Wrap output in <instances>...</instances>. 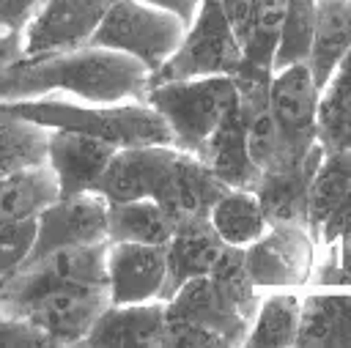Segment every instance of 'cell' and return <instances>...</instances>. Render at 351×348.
<instances>
[{
  "label": "cell",
  "instance_id": "cell-1",
  "mask_svg": "<svg viewBox=\"0 0 351 348\" xmlns=\"http://www.w3.org/2000/svg\"><path fill=\"white\" fill-rule=\"evenodd\" d=\"M151 88V69L137 58L107 49L80 47L71 52H55L44 58H27L0 71L3 101L69 96L88 104H121L145 101Z\"/></svg>",
  "mask_w": 351,
  "mask_h": 348
},
{
  "label": "cell",
  "instance_id": "cell-9",
  "mask_svg": "<svg viewBox=\"0 0 351 348\" xmlns=\"http://www.w3.org/2000/svg\"><path fill=\"white\" fill-rule=\"evenodd\" d=\"M118 0H47L25 30V60L88 47Z\"/></svg>",
  "mask_w": 351,
  "mask_h": 348
},
{
  "label": "cell",
  "instance_id": "cell-26",
  "mask_svg": "<svg viewBox=\"0 0 351 348\" xmlns=\"http://www.w3.org/2000/svg\"><path fill=\"white\" fill-rule=\"evenodd\" d=\"M208 219L230 247H250L269 230L266 211L252 189H228Z\"/></svg>",
  "mask_w": 351,
  "mask_h": 348
},
{
  "label": "cell",
  "instance_id": "cell-40",
  "mask_svg": "<svg viewBox=\"0 0 351 348\" xmlns=\"http://www.w3.org/2000/svg\"><path fill=\"white\" fill-rule=\"evenodd\" d=\"M25 60V33L22 30H0V71Z\"/></svg>",
  "mask_w": 351,
  "mask_h": 348
},
{
  "label": "cell",
  "instance_id": "cell-2",
  "mask_svg": "<svg viewBox=\"0 0 351 348\" xmlns=\"http://www.w3.org/2000/svg\"><path fill=\"white\" fill-rule=\"evenodd\" d=\"M110 304V285L66 282L36 263L0 279V315L33 321L58 345H82Z\"/></svg>",
  "mask_w": 351,
  "mask_h": 348
},
{
  "label": "cell",
  "instance_id": "cell-5",
  "mask_svg": "<svg viewBox=\"0 0 351 348\" xmlns=\"http://www.w3.org/2000/svg\"><path fill=\"white\" fill-rule=\"evenodd\" d=\"M244 63V44L239 41L219 0H203L181 47L151 74V85L197 77H233Z\"/></svg>",
  "mask_w": 351,
  "mask_h": 348
},
{
  "label": "cell",
  "instance_id": "cell-29",
  "mask_svg": "<svg viewBox=\"0 0 351 348\" xmlns=\"http://www.w3.org/2000/svg\"><path fill=\"white\" fill-rule=\"evenodd\" d=\"M58 279L80 285H110V241L60 247L38 260H33ZM27 266V263H25Z\"/></svg>",
  "mask_w": 351,
  "mask_h": 348
},
{
  "label": "cell",
  "instance_id": "cell-22",
  "mask_svg": "<svg viewBox=\"0 0 351 348\" xmlns=\"http://www.w3.org/2000/svg\"><path fill=\"white\" fill-rule=\"evenodd\" d=\"M52 129L0 107V175L49 164Z\"/></svg>",
  "mask_w": 351,
  "mask_h": 348
},
{
  "label": "cell",
  "instance_id": "cell-13",
  "mask_svg": "<svg viewBox=\"0 0 351 348\" xmlns=\"http://www.w3.org/2000/svg\"><path fill=\"white\" fill-rule=\"evenodd\" d=\"M118 151H121L118 145L101 137H90L82 132H71V129H52L49 167L60 178L63 197L93 189Z\"/></svg>",
  "mask_w": 351,
  "mask_h": 348
},
{
  "label": "cell",
  "instance_id": "cell-31",
  "mask_svg": "<svg viewBox=\"0 0 351 348\" xmlns=\"http://www.w3.org/2000/svg\"><path fill=\"white\" fill-rule=\"evenodd\" d=\"M313 33H315V0H288L282 36L274 55V71L310 63Z\"/></svg>",
  "mask_w": 351,
  "mask_h": 348
},
{
  "label": "cell",
  "instance_id": "cell-34",
  "mask_svg": "<svg viewBox=\"0 0 351 348\" xmlns=\"http://www.w3.org/2000/svg\"><path fill=\"white\" fill-rule=\"evenodd\" d=\"M318 126V140L326 151L351 148V96L335 104H321Z\"/></svg>",
  "mask_w": 351,
  "mask_h": 348
},
{
  "label": "cell",
  "instance_id": "cell-4",
  "mask_svg": "<svg viewBox=\"0 0 351 348\" xmlns=\"http://www.w3.org/2000/svg\"><path fill=\"white\" fill-rule=\"evenodd\" d=\"M239 88L233 77H197L151 85L145 101L165 118L173 132V145L189 153H203L228 110L236 104Z\"/></svg>",
  "mask_w": 351,
  "mask_h": 348
},
{
  "label": "cell",
  "instance_id": "cell-10",
  "mask_svg": "<svg viewBox=\"0 0 351 348\" xmlns=\"http://www.w3.org/2000/svg\"><path fill=\"white\" fill-rule=\"evenodd\" d=\"M110 241V200L93 189L60 197L38 216V241L27 263L74 244Z\"/></svg>",
  "mask_w": 351,
  "mask_h": 348
},
{
  "label": "cell",
  "instance_id": "cell-19",
  "mask_svg": "<svg viewBox=\"0 0 351 348\" xmlns=\"http://www.w3.org/2000/svg\"><path fill=\"white\" fill-rule=\"evenodd\" d=\"M351 49V0H315L310 71L324 90Z\"/></svg>",
  "mask_w": 351,
  "mask_h": 348
},
{
  "label": "cell",
  "instance_id": "cell-32",
  "mask_svg": "<svg viewBox=\"0 0 351 348\" xmlns=\"http://www.w3.org/2000/svg\"><path fill=\"white\" fill-rule=\"evenodd\" d=\"M38 241V216L0 222V279L16 274L33 255Z\"/></svg>",
  "mask_w": 351,
  "mask_h": 348
},
{
  "label": "cell",
  "instance_id": "cell-20",
  "mask_svg": "<svg viewBox=\"0 0 351 348\" xmlns=\"http://www.w3.org/2000/svg\"><path fill=\"white\" fill-rule=\"evenodd\" d=\"M299 348H351V293L304 296Z\"/></svg>",
  "mask_w": 351,
  "mask_h": 348
},
{
  "label": "cell",
  "instance_id": "cell-15",
  "mask_svg": "<svg viewBox=\"0 0 351 348\" xmlns=\"http://www.w3.org/2000/svg\"><path fill=\"white\" fill-rule=\"evenodd\" d=\"M225 247L228 241L217 233L208 216L181 219L173 238L167 241V279L159 299L170 301L186 279L211 274Z\"/></svg>",
  "mask_w": 351,
  "mask_h": 348
},
{
  "label": "cell",
  "instance_id": "cell-11",
  "mask_svg": "<svg viewBox=\"0 0 351 348\" xmlns=\"http://www.w3.org/2000/svg\"><path fill=\"white\" fill-rule=\"evenodd\" d=\"M176 145H134L121 148L104 175L96 181L93 192L104 195L110 203H129L143 197H159L167 175L176 164Z\"/></svg>",
  "mask_w": 351,
  "mask_h": 348
},
{
  "label": "cell",
  "instance_id": "cell-39",
  "mask_svg": "<svg viewBox=\"0 0 351 348\" xmlns=\"http://www.w3.org/2000/svg\"><path fill=\"white\" fill-rule=\"evenodd\" d=\"M351 96V49L348 55L343 58V63L337 66V71L332 74L329 85L324 88L321 93V104H335V101H343Z\"/></svg>",
  "mask_w": 351,
  "mask_h": 348
},
{
  "label": "cell",
  "instance_id": "cell-38",
  "mask_svg": "<svg viewBox=\"0 0 351 348\" xmlns=\"http://www.w3.org/2000/svg\"><path fill=\"white\" fill-rule=\"evenodd\" d=\"M219 3H222L225 14H228V19H230V25H233V30L239 36V41L247 44V36L252 30V19H255V11H258V3L261 0H219Z\"/></svg>",
  "mask_w": 351,
  "mask_h": 348
},
{
  "label": "cell",
  "instance_id": "cell-30",
  "mask_svg": "<svg viewBox=\"0 0 351 348\" xmlns=\"http://www.w3.org/2000/svg\"><path fill=\"white\" fill-rule=\"evenodd\" d=\"M351 189V148L326 151L315 178L310 184V230L313 236L324 227V222L337 211Z\"/></svg>",
  "mask_w": 351,
  "mask_h": 348
},
{
  "label": "cell",
  "instance_id": "cell-3",
  "mask_svg": "<svg viewBox=\"0 0 351 348\" xmlns=\"http://www.w3.org/2000/svg\"><path fill=\"white\" fill-rule=\"evenodd\" d=\"M5 110L38 121L49 129H71L101 137L118 148L134 145H173V132L148 101L88 104L69 96H41L3 101Z\"/></svg>",
  "mask_w": 351,
  "mask_h": 348
},
{
  "label": "cell",
  "instance_id": "cell-12",
  "mask_svg": "<svg viewBox=\"0 0 351 348\" xmlns=\"http://www.w3.org/2000/svg\"><path fill=\"white\" fill-rule=\"evenodd\" d=\"M167 279V244L110 241V293L112 304L154 301Z\"/></svg>",
  "mask_w": 351,
  "mask_h": 348
},
{
  "label": "cell",
  "instance_id": "cell-35",
  "mask_svg": "<svg viewBox=\"0 0 351 348\" xmlns=\"http://www.w3.org/2000/svg\"><path fill=\"white\" fill-rule=\"evenodd\" d=\"M49 345L58 343L33 321L0 315V348H49Z\"/></svg>",
  "mask_w": 351,
  "mask_h": 348
},
{
  "label": "cell",
  "instance_id": "cell-17",
  "mask_svg": "<svg viewBox=\"0 0 351 348\" xmlns=\"http://www.w3.org/2000/svg\"><path fill=\"white\" fill-rule=\"evenodd\" d=\"M228 189L230 186L222 184L219 175L197 153L178 148L176 164L156 200L181 222L192 216H211V208L228 195Z\"/></svg>",
  "mask_w": 351,
  "mask_h": 348
},
{
  "label": "cell",
  "instance_id": "cell-24",
  "mask_svg": "<svg viewBox=\"0 0 351 348\" xmlns=\"http://www.w3.org/2000/svg\"><path fill=\"white\" fill-rule=\"evenodd\" d=\"M211 285H214V293L217 299L222 301V307L244 321L250 329H252V321L258 315V307L263 301V290L255 285L250 269H247V255H244V247H225V252L219 255V260L214 263L211 269Z\"/></svg>",
  "mask_w": 351,
  "mask_h": 348
},
{
  "label": "cell",
  "instance_id": "cell-21",
  "mask_svg": "<svg viewBox=\"0 0 351 348\" xmlns=\"http://www.w3.org/2000/svg\"><path fill=\"white\" fill-rule=\"evenodd\" d=\"M63 197L60 178L49 164L16 170L0 181V222L41 216Z\"/></svg>",
  "mask_w": 351,
  "mask_h": 348
},
{
  "label": "cell",
  "instance_id": "cell-36",
  "mask_svg": "<svg viewBox=\"0 0 351 348\" xmlns=\"http://www.w3.org/2000/svg\"><path fill=\"white\" fill-rule=\"evenodd\" d=\"M47 0H0V30H27Z\"/></svg>",
  "mask_w": 351,
  "mask_h": 348
},
{
  "label": "cell",
  "instance_id": "cell-14",
  "mask_svg": "<svg viewBox=\"0 0 351 348\" xmlns=\"http://www.w3.org/2000/svg\"><path fill=\"white\" fill-rule=\"evenodd\" d=\"M247 123H250V107L239 96L200 153V159L230 189H255V184L263 175L261 167L255 164L252 153H250Z\"/></svg>",
  "mask_w": 351,
  "mask_h": 348
},
{
  "label": "cell",
  "instance_id": "cell-7",
  "mask_svg": "<svg viewBox=\"0 0 351 348\" xmlns=\"http://www.w3.org/2000/svg\"><path fill=\"white\" fill-rule=\"evenodd\" d=\"M321 88L310 71V63L274 71L269 88V110L274 115L285 156L291 164H302L318 140Z\"/></svg>",
  "mask_w": 351,
  "mask_h": 348
},
{
  "label": "cell",
  "instance_id": "cell-33",
  "mask_svg": "<svg viewBox=\"0 0 351 348\" xmlns=\"http://www.w3.org/2000/svg\"><path fill=\"white\" fill-rule=\"evenodd\" d=\"M313 285H351V238L335 247H318V260L310 277Z\"/></svg>",
  "mask_w": 351,
  "mask_h": 348
},
{
  "label": "cell",
  "instance_id": "cell-41",
  "mask_svg": "<svg viewBox=\"0 0 351 348\" xmlns=\"http://www.w3.org/2000/svg\"><path fill=\"white\" fill-rule=\"evenodd\" d=\"M143 3L156 5V8H165V11L176 14V16H181L186 27L195 22V16H197V11L203 5V0H143Z\"/></svg>",
  "mask_w": 351,
  "mask_h": 348
},
{
  "label": "cell",
  "instance_id": "cell-28",
  "mask_svg": "<svg viewBox=\"0 0 351 348\" xmlns=\"http://www.w3.org/2000/svg\"><path fill=\"white\" fill-rule=\"evenodd\" d=\"M285 8H288V0H261L258 3L252 30L244 44V63L239 71L261 77V79L274 77V55H277L280 36H282Z\"/></svg>",
  "mask_w": 351,
  "mask_h": 348
},
{
  "label": "cell",
  "instance_id": "cell-18",
  "mask_svg": "<svg viewBox=\"0 0 351 348\" xmlns=\"http://www.w3.org/2000/svg\"><path fill=\"white\" fill-rule=\"evenodd\" d=\"M167 321V301H134V304H110L82 345H140L162 348Z\"/></svg>",
  "mask_w": 351,
  "mask_h": 348
},
{
  "label": "cell",
  "instance_id": "cell-16",
  "mask_svg": "<svg viewBox=\"0 0 351 348\" xmlns=\"http://www.w3.org/2000/svg\"><path fill=\"white\" fill-rule=\"evenodd\" d=\"M324 153H326V148L321 142H315V148L307 153V159L302 164L261 175V181L255 184L252 192L261 197L269 225L291 222V225L310 227V184L315 178V170H318Z\"/></svg>",
  "mask_w": 351,
  "mask_h": 348
},
{
  "label": "cell",
  "instance_id": "cell-27",
  "mask_svg": "<svg viewBox=\"0 0 351 348\" xmlns=\"http://www.w3.org/2000/svg\"><path fill=\"white\" fill-rule=\"evenodd\" d=\"M302 310H304V296H299V293H269V296H263L244 345H250V348H261V345L288 348V345H296L299 326H302Z\"/></svg>",
  "mask_w": 351,
  "mask_h": 348
},
{
  "label": "cell",
  "instance_id": "cell-23",
  "mask_svg": "<svg viewBox=\"0 0 351 348\" xmlns=\"http://www.w3.org/2000/svg\"><path fill=\"white\" fill-rule=\"evenodd\" d=\"M167 315L173 318H186V321H197V323H206V326H214L219 329L230 345H244L247 334H250V326L239 318H233L222 301L217 299L214 293V285H211V277H192L186 279L178 293L167 301Z\"/></svg>",
  "mask_w": 351,
  "mask_h": 348
},
{
  "label": "cell",
  "instance_id": "cell-37",
  "mask_svg": "<svg viewBox=\"0 0 351 348\" xmlns=\"http://www.w3.org/2000/svg\"><path fill=\"white\" fill-rule=\"evenodd\" d=\"M351 238V189L346 195V200L337 206V211L324 222V227L315 233L318 247H335L340 241Z\"/></svg>",
  "mask_w": 351,
  "mask_h": 348
},
{
  "label": "cell",
  "instance_id": "cell-8",
  "mask_svg": "<svg viewBox=\"0 0 351 348\" xmlns=\"http://www.w3.org/2000/svg\"><path fill=\"white\" fill-rule=\"evenodd\" d=\"M247 269L261 290L307 285L318 260V241L307 225H269V230L244 247Z\"/></svg>",
  "mask_w": 351,
  "mask_h": 348
},
{
  "label": "cell",
  "instance_id": "cell-25",
  "mask_svg": "<svg viewBox=\"0 0 351 348\" xmlns=\"http://www.w3.org/2000/svg\"><path fill=\"white\" fill-rule=\"evenodd\" d=\"M178 227V219L154 197L110 203V241L167 244Z\"/></svg>",
  "mask_w": 351,
  "mask_h": 348
},
{
  "label": "cell",
  "instance_id": "cell-6",
  "mask_svg": "<svg viewBox=\"0 0 351 348\" xmlns=\"http://www.w3.org/2000/svg\"><path fill=\"white\" fill-rule=\"evenodd\" d=\"M186 30L189 27L184 19L165 8L148 5L143 0H118L107 11L90 44L126 52L154 74L181 47Z\"/></svg>",
  "mask_w": 351,
  "mask_h": 348
}]
</instances>
